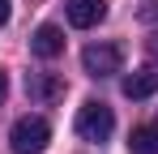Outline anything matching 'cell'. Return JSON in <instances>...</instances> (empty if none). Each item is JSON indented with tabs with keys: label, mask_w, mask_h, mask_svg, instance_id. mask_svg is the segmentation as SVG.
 Here are the masks:
<instances>
[{
	"label": "cell",
	"mask_w": 158,
	"mask_h": 154,
	"mask_svg": "<svg viewBox=\"0 0 158 154\" xmlns=\"http://www.w3.org/2000/svg\"><path fill=\"white\" fill-rule=\"evenodd\" d=\"M47 141H52V124H47L43 116H22V120L13 124V133H9L13 154H43Z\"/></svg>",
	"instance_id": "6da1fadb"
},
{
	"label": "cell",
	"mask_w": 158,
	"mask_h": 154,
	"mask_svg": "<svg viewBox=\"0 0 158 154\" xmlns=\"http://www.w3.org/2000/svg\"><path fill=\"white\" fill-rule=\"evenodd\" d=\"M111 128H115V116H111L107 103H98V99L81 103V111H77V137H85V141H107Z\"/></svg>",
	"instance_id": "7a4b0ae2"
},
{
	"label": "cell",
	"mask_w": 158,
	"mask_h": 154,
	"mask_svg": "<svg viewBox=\"0 0 158 154\" xmlns=\"http://www.w3.org/2000/svg\"><path fill=\"white\" fill-rule=\"evenodd\" d=\"M81 69L90 77H115L124 69V51L115 47V43H90V47L81 51Z\"/></svg>",
	"instance_id": "3957f363"
},
{
	"label": "cell",
	"mask_w": 158,
	"mask_h": 154,
	"mask_svg": "<svg viewBox=\"0 0 158 154\" xmlns=\"http://www.w3.org/2000/svg\"><path fill=\"white\" fill-rule=\"evenodd\" d=\"M26 94L34 103H43V107H52V103L64 99V77H60V73H34L26 81Z\"/></svg>",
	"instance_id": "277c9868"
},
{
	"label": "cell",
	"mask_w": 158,
	"mask_h": 154,
	"mask_svg": "<svg viewBox=\"0 0 158 154\" xmlns=\"http://www.w3.org/2000/svg\"><path fill=\"white\" fill-rule=\"evenodd\" d=\"M69 26H77V30H90V26H98L107 17V0H69Z\"/></svg>",
	"instance_id": "5b68a950"
},
{
	"label": "cell",
	"mask_w": 158,
	"mask_h": 154,
	"mask_svg": "<svg viewBox=\"0 0 158 154\" xmlns=\"http://www.w3.org/2000/svg\"><path fill=\"white\" fill-rule=\"evenodd\" d=\"M158 90V64H141L132 77H124V94L128 99H150Z\"/></svg>",
	"instance_id": "8992f818"
},
{
	"label": "cell",
	"mask_w": 158,
	"mask_h": 154,
	"mask_svg": "<svg viewBox=\"0 0 158 154\" xmlns=\"http://www.w3.org/2000/svg\"><path fill=\"white\" fill-rule=\"evenodd\" d=\"M30 47H34V56H43V60L60 56V51H64V34H60V26H39V30L30 34Z\"/></svg>",
	"instance_id": "52a82bcc"
},
{
	"label": "cell",
	"mask_w": 158,
	"mask_h": 154,
	"mask_svg": "<svg viewBox=\"0 0 158 154\" xmlns=\"http://www.w3.org/2000/svg\"><path fill=\"white\" fill-rule=\"evenodd\" d=\"M128 154H158V128H132L128 133Z\"/></svg>",
	"instance_id": "ba28073f"
},
{
	"label": "cell",
	"mask_w": 158,
	"mask_h": 154,
	"mask_svg": "<svg viewBox=\"0 0 158 154\" xmlns=\"http://www.w3.org/2000/svg\"><path fill=\"white\" fill-rule=\"evenodd\" d=\"M9 17H13V9H9V0H0V26H9Z\"/></svg>",
	"instance_id": "9c48e42d"
},
{
	"label": "cell",
	"mask_w": 158,
	"mask_h": 154,
	"mask_svg": "<svg viewBox=\"0 0 158 154\" xmlns=\"http://www.w3.org/2000/svg\"><path fill=\"white\" fill-rule=\"evenodd\" d=\"M4 94H9V73L0 69V103H4Z\"/></svg>",
	"instance_id": "30bf717a"
},
{
	"label": "cell",
	"mask_w": 158,
	"mask_h": 154,
	"mask_svg": "<svg viewBox=\"0 0 158 154\" xmlns=\"http://www.w3.org/2000/svg\"><path fill=\"white\" fill-rule=\"evenodd\" d=\"M154 51H158V39H154Z\"/></svg>",
	"instance_id": "8fae6325"
}]
</instances>
